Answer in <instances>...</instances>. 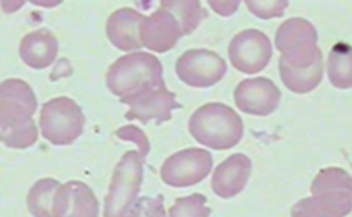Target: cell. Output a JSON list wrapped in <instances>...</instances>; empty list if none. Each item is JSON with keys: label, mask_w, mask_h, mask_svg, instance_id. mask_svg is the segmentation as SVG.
I'll use <instances>...</instances> for the list:
<instances>
[{"label": "cell", "mask_w": 352, "mask_h": 217, "mask_svg": "<svg viewBox=\"0 0 352 217\" xmlns=\"http://www.w3.org/2000/svg\"><path fill=\"white\" fill-rule=\"evenodd\" d=\"M38 104L26 81L6 80L0 83V141L9 148H30L38 140L33 121Z\"/></svg>", "instance_id": "1"}, {"label": "cell", "mask_w": 352, "mask_h": 217, "mask_svg": "<svg viewBox=\"0 0 352 217\" xmlns=\"http://www.w3.org/2000/svg\"><path fill=\"white\" fill-rule=\"evenodd\" d=\"M311 193L292 207V217H345L352 212V176L344 169H321Z\"/></svg>", "instance_id": "2"}, {"label": "cell", "mask_w": 352, "mask_h": 217, "mask_svg": "<svg viewBox=\"0 0 352 217\" xmlns=\"http://www.w3.org/2000/svg\"><path fill=\"white\" fill-rule=\"evenodd\" d=\"M106 84L123 104H130L138 95L164 87L162 64L148 52H131L111 64Z\"/></svg>", "instance_id": "3"}, {"label": "cell", "mask_w": 352, "mask_h": 217, "mask_svg": "<svg viewBox=\"0 0 352 217\" xmlns=\"http://www.w3.org/2000/svg\"><path fill=\"white\" fill-rule=\"evenodd\" d=\"M188 131L192 138L204 147L212 150H228L242 140L243 121L228 105L211 102L192 114Z\"/></svg>", "instance_id": "4"}, {"label": "cell", "mask_w": 352, "mask_h": 217, "mask_svg": "<svg viewBox=\"0 0 352 217\" xmlns=\"http://www.w3.org/2000/svg\"><path fill=\"white\" fill-rule=\"evenodd\" d=\"M275 47L282 54L278 62L296 69H307L323 60V54L318 47V32L307 19L290 18L282 23L276 30Z\"/></svg>", "instance_id": "5"}, {"label": "cell", "mask_w": 352, "mask_h": 217, "mask_svg": "<svg viewBox=\"0 0 352 217\" xmlns=\"http://www.w3.org/2000/svg\"><path fill=\"white\" fill-rule=\"evenodd\" d=\"M144 161L140 152L130 150L114 168L109 192L104 202V217H126L144 181Z\"/></svg>", "instance_id": "6"}, {"label": "cell", "mask_w": 352, "mask_h": 217, "mask_svg": "<svg viewBox=\"0 0 352 217\" xmlns=\"http://www.w3.org/2000/svg\"><path fill=\"white\" fill-rule=\"evenodd\" d=\"M83 130L85 114L73 98L57 97L42 105L40 131L49 144L67 147L81 137Z\"/></svg>", "instance_id": "7"}, {"label": "cell", "mask_w": 352, "mask_h": 217, "mask_svg": "<svg viewBox=\"0 0 352 217\" xmlns=\"http://www.w3.org/2000/svg\"><path fill=\"white\" fill-rule=\"evenodd\" d=\"M212 169V155L204 148H185L169 155L161 168V179L173 188H188L204 181Z\"/></svg>", "instance_id": "8"}, {"label": "cell", "mask_w": 352, "mask_h": 217, "mask_svg": "<svg viewBox=\"0 0 352 217\" xmlns=\"http://www.w3.org/2000/svg\"><path fill=\"white\" fill-rule=\"evenodd\" d=\"M272 40L259 30H243L236 33L228 45V57L236 71L257 74L266 69L272 60Z\"/></svg>", "instance_id": "9"}, {"label": "cell", "mask_w": 352, "mask_h": 217, "mask_svg": "<svg viewBox=\"0 0 352 217\" xmlns=\"http://www.w3.org/2000/svg\"><path fill=\"white\" fill-rule=\"evenodd\" d=\"M176 76L192 88L214 87L226 74V62L212 50L192 49L176 60Z\"/></svg>", "instance_id": "10"}, {"label": "cell", "mask_w": 352, "mask_h": 217, "mask_svg": "<svg viewBox=\"0 0 352 217\" xmlns=\"http://www.w3.org/2000/svg\"><path fill=\"white\" fill-rule=\"evenodd\" d=\"M233 98L239 111L250 116L264 117L278 108L282 93L268 78H250L236 84Z\"/></svg>", "instance_id": "11"}, {"label": "cell", "mask_w": 352, "mask_h": 217, "mask_svg": "<svg viewBox=\"0 0 352 217\" xmlns=\"http://www.w3.org/2000/svg\"><path fill=\"white\" fill-rule=\"evenodd\" d=\"M182 36H185V33L178 18L162 5H159L148 18H145L140 30L142 45L159 54L168 52L176 47Z\"/></svg>", "instance_id": "12"}, {"label": "cell", "mask_w": 352, "mask_h": 217, "mask_svg": "<svg viewBox=\"0 0 352 217\" xmlns=\"http://www.w3.org/2000/svg\"><path fill=\"white\" fill-rule=\"evenodd\" d=\"M128 105L130 111L126 113V119L140 121L144 124H147L148 121H155L157 124L166 123L171 119L173 111L180 107L175 93L169 91L166 84L138 95Z\"/></svg>", "instance_id": "13"}, {"label": "cell", "mask_w": 352, "mask_h": 217, "mask_svg": "<svg viewBox=\"0 0 352 217\" xmlns=\"http://www.w3.org/2000/svg\"><path fill=\"white\" fill-rule=\"evenodd\" d=\"M145 23V16L131 8H121L109 16L106 33L109 42L116 49L124 52H138L142 49L140 30Z\"/></svg>", "instance_id": "14"}, {"label": "cell", "mask_w": 352, "mask_h": 217, "mask_svg": "<svg viewBox=\"0 0 352 217\" xmlns=\"http://www.w3.org/2000/svg\"><path fill=\"white\" fill-rule=\"evenodd\" d=\"M252 172V162L245 154H233L216 168L211 188L219 198H233L245 190Z\"/></svg>", "instance_id": "15"}, {"label": "cell", "mask_w": 352, "mask_h": 217, "mask_svg": "<svg viewBox=\"0 0 352 217\" xmlns=\"http://www.w3.org/2000/svg\"><path fill=\"white\" fill-rule=\"evenodd\" d=\"M57 217H99V200L94 190L83 181L60 185Z\"/></svg>", "instance_id": "16"}, {"label": "cell", "mask_w": 352, "mask_h": 217, "mask_svg": "<svg viewBox=\"0 0 352 217\" xmlns=\"http://www.w3.org/2000/svg\"><path fill=\"white\" fill-rule=\"evenodd\" d=\"M57 54H59V43L56 35L45 28L28 33L19 45V56L23 62L32 69H45L52 66L54 60L57 59Z\"/></svg>", "instance_id": "17"}, {"label": "cell", "mask_w": 352, "mask_h": 217, "mask_svg": "<svg viewBox=\"0 0 352 217\" xmlns=\"http://www.w3.org/2000/svg\"><path fill=\"white\" fill-rule=\"evenodd\" d=\"M63 183L45 178L36 181L28 192V210L33 217H57V196Z\"/></svg>", "instance_id": "18"}, {"label": "cell", "mask_w": 352, "mask_h": 217, "mask_svg": "<svg viewBox=\"0 0 352 217\" xmlns=\"http://www.w3.org/2000/svg\"><path fill=\"white\" fill-rule=\"evenodd\" d=\"M328 80L338 90L352 88V47L338 42L331 47L327 62Z\"/></svg>", "instance_id": "19"}, {"label": "cell", "mask_w": 352, "mask_h": 217, "mask_svg": "<svg viewBox=\"0 0 352 217\" xmlns=\"http://www.w3.org/2000/svg\"><path fill=\"white\" fill-rule=\"evenodd\" d=\"M278 67L283 84L294 93H309L314 88L320 87L321 80H323V60L307 67V69H296V67H290L283 62H278Z\"/></svg>", "instance_id": "20"}, {"label": "cell", "mask_w": 352, "mask_h": 217, "mask_svg": "<svg viewBox=\"0 0 352 217\" xmlns=\"http://www.w3.org/2000/svg\"><path fill=\"white\" fill-rule=\"evenodd\" d=\"M159 5L171 11L178 18L182 28H184L185 36L194 33L199 28L202 19L208 16L206 9L202 8V4L197 2V0H162Z\"/></svg>", "instance_id": "21"}, {"label": "cell", "mask_w": 352, "mask_h": 217, "mask_svg": "<svg viewBox=\"0 0 352 217\" xmlns=\"http://www.w3.org/2000/svg\"><path fill=\"white\" fill-rule=\"evenodd\" d=\"M211 209L208 207V198L202 193H194L190 196H182L173 203L168 217H209Z\"/></svg>", "instance_id": "22"}, {"label": "cell", "mask_w": 352, "mask_h": 217, "mask_svg": "<svg viewBox=\"0 0 352 217\" xmlns=\"http://www.w3.org/2000/svg\"><path fill=\"white\" fill-rule=\"evenodd\" d=\"M245 5L256 18L273 19L282 18L289 8V0H245Z\"/></svg>", "instance_id": "23"}, {"label": "cell", "mask_w": 352, "mask_h": 217, "mask_svg": "<svg viewBox=\"0 0 352 217\" xmlns=\"http://www.w3.org/2000/svg\"><path fill=\"white\" fill-rule=\"evenodd\" d=\"M126 217H166L164 198L159 196H142L128 210Z\"/></svg>", "instance_id": "24"}, {"label": "cell", "mask_w": 352, "mask_h": 217, "mask_svg": "<svg viewBox=\"0 0 352 217\" xmlns=\"http://www.w3.org/2000/svg\"><path fill=\"white\" fill-rule=\"evenodd\" d=\"M116 135L123 140H131L138 145V152H140L142 157H147V154L151 152V145H148L147 137L144 135V131L138 130L135 126H126V128H121V130L116 131Z\"/></svg>", "instance_id": "25"}, {"label": "cell", "mask_w": 352, "mask_h": 217, "mask_svg": "<svg viewBox=\"0 0 352 217\" xmlns=\"http://www.w3.org/2000/svg\"><path fill=\"white\" fill-rule=\"evenodd\" d=\"M209 5H211L212 9H214L218 14L225 16V18H228V16H232L233 12L239 9L240 2H221V0H218V2H214V0H211L209 2Z\"/></svg>", "instance_id": "26"}]
</instances>
